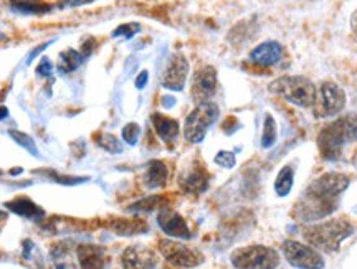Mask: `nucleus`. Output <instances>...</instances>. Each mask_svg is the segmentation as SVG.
Segmentation results:
<instances>
[{
    "label": "nucleus",
    "instance_id": "f257e3e1",
    "mask_svg": "<svg viewBox=\"0 0 357 269\" xmlns=\"http://www.w3.org/2000/svg\"><path fill=\"white\" fill-rule=\"evenodd\" d=\"M349 187V177L344 174H324L308 187L304 198L296 205L295 215L299 220L324 219L338 208V200Z\"/></svg>",
    "mask_w": 357,
    "mask_h": 269
},
{
    "label": "nucleus",
    "instance_id": "f03ea898",
    "mask_svg": "<svg viewBox=\"0 0 357 269\" xmlns=\"http://www.w3.org/2000/svg\"><path fill=\"white\" fill-rule=\"evenodd\" d=\"M357 140V114H346L326 124L317 136V147L326 160H338L346 144Z\"/></svg>",
    "mask_w": 357,
    "mask_h": 269
},
{
    "label": "nucleus",
    "instance_id": "7ed1b4c3",
    "mask_svg": "<svg viewBox=\"0 0 357 269\" xmlns=\"http://www.w3.org/2000/svg\"><path fill=\"white\" fill-rule=\"evenodd\" d=\"M354 233V226L346 219H333L320 225L306 226L303 236L309 245L326 253H336L342 241Z\"/></svg>",
    "mask_w": 357,
    "mask_h": 269
},
{
    "label": "nucleus",
    "instance_id": "20e7f679",
    "mask_svg": "<svg viewBox=\"0 0 357 269\" xmlns=\"http://www.w3.org/2000/svg\"><path fill=\"white\" fill-rule=\"evenodd\" d=\"M270 91L299 108H313L317 89L315 83L304 76H281L270 84Z\"/></svg>",
    "mask_w": 357,
    "mask_h": 269
},
{
    "label": "nucleus",
    "instance_id": "39448f33",
    "mask_svg": "<svg viewBox=\"0 0 357 269\" xmlns=\"http://www.w3.org/2000/svg\"><path fill=\"white\" fill-rule=\"evenodd\" d=\"M230 261L236 269H275L279 264V254L270 246L252 245L235 250Z\"/></svg>",
    "mask_w": 357,
    "mask_h": 269
},
{
    "label": "nucleus",
    "instance_id": "423d86ee",
    "mask_svg": "<svg viewBox=\"0 0 357 269\" xmlns=\"http://www.w3.org/2000/svg\"><path fill=\"white\" fill-rule=\"evenodd\" d=\"M218 116H220V111L215 102L209 101L197 104V108L189 114L186 124H184V138L192 144L202 142Z\"/></svg>",
    "mask_w": 357,
    "mask_h": 269
},
{
    "label": "nucleus",
    "instance_id": "0eeeda50",
    "mask_svg": "<svg viewBox=\"0 0 357 269\" xmlns=\"http://www.w3.org/2000/svg\"><path fill=\"white\" fill-rule=\"evenodd\" d=\"M346 91L334 81H324L316 91L313 108H315L316 118H333L346 108Z\"/></svg>",
    "mask_w": 357,
    "mask_h": 269
},
{
    "label": "nucleus",
    "instance_id": "6e6552de",
    "mask_svg": "<svg viewBox=\"0 0 357 269\" xmlns=\"http://www.w3.org/2000/svg\"><path fill=\"white\" fill-rule=\"evenodd\" d=\"M283 254L291 266L298 269H322L324 258L309 245H303L299 241L288 240L283 243Z\"/></svg>",
    "mask_w": 357,
    "mask_h": 269
},
{
    "label": "nucleus",
    "instance_id": "1a4fd4ad",
    "mask_svg": "<svg viewBox=\"0 0 357 269\" xmlns=\"http://www.w3.org/2000/svg\"><path fill=\"white\" fill-rule=\"evenodd\" d=\"M159 251H161L166 261L172 264V266L192 269L204 263V256L199 251L192 250V248H189L187 245L179 241L162 240L159 243Z\"/></svg>",
    "mask_w": 357,
    "mask_h": 269
},
{
    "label": "nucleus",
    "instance_id": "9d476101",
    "mask_svg": "<svg viewBox=\"0 0 357 269\" xmlns=\"http://www.w3.org/2000/svg\"><path fill=\"white\" fill-rule=\"evenodd\" d=\"M218 80H217V70L214 66H202L195 71L192 78V89L191 95L192 100L197 104L202 102H209L212 100L215 93H217Z\"/></svg>",
    "mask_w": 357,
    "mask_h": 269
},
{
    "label": "nucleus",
    "instance_id": "9b49d317",
    "mask_svg": "<svg viewBox=\"0 0 357 269\" xmlns=\"http://www.w3.org/2000/svg\"><path fill=\"white\" fill-rule=\"evenodd\" d=\"M189 75V62L182 53L172 55L162 75V86L171 91H182Z\"/></svg>",
    "mask_w": 357,
    "mask_h": 269
},
{
    "label": "nucleus",
    "instance_id": "f8f14e48",
    "mask_svg": "<svg viewBox=\"0 0 357 269\" xmlns=\"http://www.w3.org/2000/svg\"><path fill=\"white\" fill-rule=\"evenodd\" d=\"M157 223L161 226V230L167 236L177 238V240H189L192 236L191 230L186 223V220L182 219V215H179L177 212L171 210L169 207L161 208L157 213Z\"/></svg>",
    "mask_w": 357,
    "mask_h": 269
},
{
    "label": "nucleus",
    "instance_id": "ddd939ff",
    "mask_svg": "<svg viewBox=\"0 0 357 269\" xmlns=\"http://www.w3.org/2000/svg\"><path fill=\"white\" fill-rule=\"evenodd\" d=\"M121 264L124 269H154L157 264V256L149 248L132 245L124 250Z\"/></svg>",
    "mask_w": 357,
    "mask_h": 269
},
{
    "label": "nucleus",
    "instance_id": "4468645a",
    "mask_svg": "<svg viewBox=\"0 0 357 269\" xmlns=\"http://www.w3.org/2000/svg\"><path fill=\"white\" fill-rule=\"evenodd\" d=\"M180 187L189 194H200L209 187V174L200 164H193L180 175Z\"/></svg>",
    "mask_w": 357,
    "mask_h": 269
},
{
    "label": "nucleus",
    "instance_id": "2eb2a0df",
    "mask_svg": "<svg viewBox=\"0 0 357 269\" xmlns=\"http://www.w3.org/2000/svg\"><path fill=\"white\" fill-rule=\"evenodd\" d=\"M283 55V46L279 41L270 40V41H263L256 46V48L252 50L250 53V59L253 63L260 66H273L281 59Z\"/></svg>",
    "mask_w": 357,
    "mask_h": 269
},
{
    "label": "nucleus",
    "instance_id": "dca6fc26",
    "mask_svg": "<svg viewBox=\"0 0 357 269\" xmlns=\"http://www.w3.org/2000/svg\"><path fill=\"white\" fill-rule=\"evenodd\" d=\"M76 258L81 269H105L106 254L101 246L80 245L76 248Z\"/></svg>",
    "mask_w": 357,
    "mask_h": 269
},
{
    "label": "nucleus",
    "instance_id": "f3484780",
    "mask_svg": "<svg viewBox=\"0 0 357 269\" xmlns=\"http://www.w3.org/2000/svg\"><path fill=\"white\" fill-rule=\"evenodd\" d=\"M150 121H153V126H154V129H156L157 136L164 140V142L169 144V142H172V140L177 139V136L180 132V126L175 119L166 116V114L154 113L153 118H150Z\"/></svg>",
    "mask_w": 357,
    "mask_h": 269
},
{
    "label": "nucleus",
    "instance_id": "a211bd4d",
    "mask_svg": "<svg viewBox=\"0 0 357 269\" xmlns=\"http://www.w3.org/2000/svg\"><path fill=\"white\" fill-rule=\"evenodd\" d=\"M6 207L10 212H14L15 215L25 216V219L30 220H42L45 216L43 208L38 207L37 203H33L27 196H19V198L12 200V202H7Z\"/></svg>",
    "mask_w": 357,
    "mask_h": 269
},
{
    "label": "nucleus",
    "instance_id": "6ab92c4d",
    "mask_svg": "<svg viewBox=\"0 0 357 269\" xmlns=\"http://www.w3.org/2000/svg\"><path fill=\"white\" fill-rule=\"evenodd\" d=\"M169 178V170L167 165L161 160H150L146 167L144 174V183L149 189H159V187H164Z\"/></svg>",
    "mask_w": 357,
    "mask_h": 269
},
{
    "label": "nucleus",
    "instance_id": "aec40b11",
    "mask_svg": "<svg viewBox=\"0 0 357 269\" xmlns=\"http://www.w3.org/2000/svg\"><path fill=\"white\" fill-rule=\"evenodd\" d=\"M110 230L119 236H134L148 232V225L139 219H116L110 221Z\"/></svg>",
    "mask_w": 357,
    "mask_h": 269
},
{
    "label": "nucleus",
    "instance_id": "412c9836",
    "mask_svg": "<svg viewBox=\"0 0 357 269\" xmlns=\"http://www.w3.org/2000/svg\"><path fill=\"white\" fill-rule=\"evenodd\" d=\"M8 7L19 15H45L51 10L50 3L43 0H10Z\"/></svg>",
    "mask_w": 357,
    "mask_h": 269
},
{
    "label": "nucleus",
    "instance_id": "4be33fe9",
    "mask_svg": "<svg viewBox=\"0 0 357 269\" xmlns=\"http://www.w3.org/2000/svg\"><path fill=\"white\" fill-rule=\"evenodd\" d=\"M83 53L80 50H73L68 48L60 53V59H58V70L60 73H71V71L78 70L81 63L85 62Z\"/></svg>",
    "mask_w": 357,
    "mask_h": 269
},
{
    "label": "nucleus",
    "instance_id": "5701e85b",
    "mask_svg": "<svg viewBox=\"0 0 357 269\" xmlns=\"http://www.w3.org/2000/svg\"><path fill=\"white\" fill-rule=\"evenodd\" d=\"M293 182H295L293 167H291V165H285V167L279 170L277 180H275V192H277L279 196H286L291 192Z\"/></svg>",
    "mask_w": 357,
    "mask_h": 269
},
{
    "label": "nucleus",
    "instance_id": "b1692460",
    "mask_svg": "<svg viewBox=\"0 0 357 269\" xmlns=\"http://www.w3.org/2000/svg\"><path fill=\"white\" fill-rule=\"evenodd\" d=\"M167 205L164 203V196L161 195H154V196H149V198H144V200H139V202L131 205V207L128 208L129 212H137V213H149V212H154L156 208H164Z\"/></svg>",
    "mask_w": 357,
    "mask_h": 269
},
{
    "label": "nucleus",
    "instance_id": "393cba45",
    "mask_svg": "<svg viewBox=\"0 0 357 269\" xmlns=\"http://www.w3.org/2000/svg\"><path fill=\"white\" fill-rule=\"evenodd\" d=\"M277 142V122L275 119L266 114L265 124H263V138H261V147L270 149Z\"/></svg>",
    "mask_w": 357,
    "mask_h": 269
},
{
    "label": "nucleus",
    "instance_id": "a878e982",
    "mask_svg": "<svg viewBox=\"0 0 357 269\" xmlns=\"http://www.w3.org/2000/svg\"><path fill=\"white\" fill-rule=\"evenodd\" d=\"M8 136H10V138L14 139L17 144H20L21 147L27 149L32 156H38L37 144H35V140L32 139V136L25 134V132H20V131H8Z\"/></svg>",
    "mask_w": 357,
    "mask_h": 269
},
{
    "label": "nucleus",
    "instance_id": "bb28decb",
    "mask_svg": "<svg viewBox=\"0 0 357 269\" xmlns=\"http://www.w3.org/2000/svg\"><path fill=\"white\" fill-rule=\"evenodd\" d=\"M98 146L105 149V151L111 152V154H121L123 152V146L119 142V139L116 138L113 134H101L96 138Z\"/></svg>",
    "mask_w": 357,
    "mask_h": 269
},
{
    "label": "nucleus",
    "instance_id": "cd10ccee",
    "mask_svg": "<svg viewBox=\"0 0 357 269\" xmlns=\"http://www.w3.org/2000/svg\"><path fill=\"white\" fill-rule=\"evenodd\" d=\"M141 136V126L136 122H129L123 127V139L126 140L129 146H136Z\"/></svg>",
    "mask_w": 357,
    "mask_h": 269
},
{
    "label": "nucleus",
    "instance_id": "c85d7f7f",
    "mask_svg": "<svg viewBox=\"0 0 357 269\" xmlns=\"http://www.w3.org/2000/svg\"><path fill=\"white\" fill-rule=\"evenodd\" d=\"M141 32V24L137 22H131V24H123L119 25L118 28L114 30L113 32V37L118 38V37H124L126 40H129V38H132L136 35V33Z\"/></svg>",
    "mask_w": 357,
    "mask_h": 269
},
{
    "label": "nucleus",
    "instance_id": "c756f323",
    "mask_svg": "<svg viewBox=\"0 0 357 269\" xmlns=\"http://www.w3.org/2000/svg\"><path fill=\"white\" fill-rule=\"evenodd\" d=\"M215 164L222 165V167H225V169L235 167V164H236L235 154L229 152V151H220L217 156H215Z\"/></svg>",
    "mask_w": 357,
    "mask_h": 269
},
{
    "label": "nucleus",
    "instance_id": "7c9ffc66",
    "mask_svg": "<svg viewBox=\"0 0 357 269\" xmlns=\"http://www.w3.org/2000/svg\"><path fill=\"white\" fill-rule=\"evenodd\" d=\"M53 73V63L50 62L49 57H43L37 66V75L42 78H49Z\"/></svg>",
    "mask_w": 357,
    "mask_h": 269
},
{
    "label": "nucleus",
    "instance_id": "2f4dec72",
    "mask_svg": "<svg viewBox=\"0 0 357 269\" xmlns=\"http://www.w3.org/2000/svg\"><path fill=\"white\" fill-rule=\"evenodd\" d=\"M55 180L58 183H62V185H76V183H83L88 180V178H80V177H71V175H63V177H60V175H55Z\"/></svg>",
    "mask_w": 357,
    "mask_h": 269
},
{
    "label": "nucleus",
    "instance_id": "473e14b6",
    "mask_svg": "<svg viewBox=\"0 0 357 269\" xmlns=\"http://www.w3.org/2000/svg\"><path fill=\"white\" fill-rule=\"evenodd\" d=\"M93 2L94 0H64V2H62V7H83Z\"/></svg>",
    "mask_w": 357,
    "mask_h": 269
},
{
    "label": "nucleus",
    "instance_id": "72a5a7b5",
    "mask_svg": "<svg viewBox=\"0 0 357 269\" xmlns=\"http://www.w3.org/2000/svg\"><path fill=\"white\" fill-rule=\"evenodd\" d=\"M50 45H51L50 41H46V44H43V45H40V46H37V48H33L32 51H30V55H28V58H27V63H32V62H33V58H37V55H40L42 51L49 48Z\"/></svg>",
    "mask_w": 357,
    "mask_h": 269
},
{
    "label": "nucleus",
    "instance_id": "f704fd0d",
    "mask_svg": "<svg viewBox=\"0 0 357 269\" xmlns=\"http://www.w3.org/2000/svg\"><path fill=\"white\" fill-rule=\"evenodd\" d=\"M148 80H149L148 71H143V73H139V76L136 78V88L137 89L146 88V84H148Z\"/></svg>",
    "mask_w": 357,
    "mask_h": 269
},
{
    "label": "nucleus",
    "instance_id": "c9c22d12",
    "mask_svg": "<svg viewBox=\"0 0 357 269\" xmlns=\"http://www.w3.org/2000/svg\"><path fill=\"white\" fill-rule=\"evenodd\" d=\"M351 30H352V33L357 37V8L352 12V15H351Z\"/></svg>",
    "mask_w": 357,
    "mask_h": 269
},
{
    "label": "nucleus",
    "instance_id": "e433bc0d",
    "mask_svg": "<svg viewBox=\"0 0 357 269\" xmlns=\"http://www.w3.org/2000/svg\"><path fill=\"white\" fill-rule=\"evenodd\" d=\"M7 219H8L7 213L6 212H0V232H2V228H3V226H6Z\"/></svg>",
    "mask_w": 357,
    "mask_h": 269
},
{
    "label": "nucleus",
    "instance_id": "4c0bfd02",
    "mask_svg": "<svg viewBox=\"0 0 357 269\" xmlns=\"http://www.w3.org/2000/svg\"><path fill=\"white\" fill-rule=\"evenodd\" d=\"M8 118V109L3 108V106H0V121L2 119H7Z\"/></svg>",
    "mask_w": 357,
    "mask_h": 269
},
{
    "label": "nucleus",
    "instance_id": "58836bf2",
    "mask_svg": "<svg viewBox=\"0 0 357 269\" xmlns=\"http://www.w3.org/2000/svg\"><path fill=\"white\" fill-rule=\"evenodd\" d=\"M55 269H76V268H73L71 264H58V266Z\"/></svg>",
    "mask_w": 357,
    "mask_h": 269
},
{
    "label": "nucleus",
    "instance_id": "ea45409f",
    "mask_svg": "<svg viewBox=\"0 0 357 269\" xmlns=\"http://www.w3.org/2000/svg\"><path fill=\"white\" fill-rule=\"evenodd\" d=\"M172 104H175V100H164V106H172Z\"/></svg>",
    "mask_w": 357,
    "mask_h": 269
},
{
    "label": "nucleus",
    "instance_id": "a19ab883",
    "mask_svg": "<svg viewBox=\"0 0 357 269\" xmlns=\"http://www.w3.org/2000/svg\"><path fill=\"white\" fill-rule=\"evenodd\" d=\"M21 172H24V170H21V169H14V170H10V174H21Z\"/></svg>",
    "mask_w": 357,
    "mask_h": 269
},
{
    "label": "nucleus",
    "instance_id": "79ce46f5",
    "mask_svg": "<svg viewBox=\"0 0 357 269\" xmlns=\"http://www.w3.org/2000/svg\"><path fill=\"white\" fill-rule=\"evenodd\" d=\"M352 164H354V165H356V167H357V152H356V156H354V157H352Z\"/></svg>",
    "mask_w": 357,
    "mask_h": 269
},
{
    "label": "nucleus",
    "instance_id": "37998d69",
    "mask_svg": "<svg viewBox=\"0 0 357 269\" xmlns=\"http://www.w3.org/2000/svg\"><path fill=\"white\" fill-rule=\"evenodd\" d=\"M0 37H2V35H0Z\"/></svg>",
    "mask_w": 357,
    "mask_h": 269
}]
</instances>
